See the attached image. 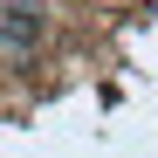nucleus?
<instances>
[{"mask_svg": "<svg viewBox=\"0 0 158 158\" xmlns=\"http://www.w3.org/2000/svg\"><path fill=\"white\" fill-rule=\"evenodd\" d=\"M48 62V0H0V69L35 76Z\"/></svg>", "mask_w": 158, "mask_h": 158, "instance_id": "nucleus-1", "label": "nucleus"}]
</instances>
